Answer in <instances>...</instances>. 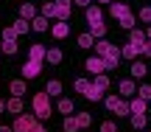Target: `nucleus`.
<instances>
[{
	"label": "nucleus",
	"mask_w": 151,
	"mask_h": 132,
	"mask_svg": "<svg viewBox=\"0 0 151 132\" xmlns=\"http://www.w3.org/2000/svg\"><path fill=\"white\" fill-rule=\"evenodd\" d=\"M95 51H98V56L106 62V67H118V62H120V51L115 48L112 42H106V39H98V42H95Z\"/></svg>",
	"instance_id": "f257e3e1"
},
{
	"label": "nucleus",
	"mask_w": 151,
	"mask_h": 132,
	"mask_svg": "<svg viewBox=\"0 0 151 132\" xmlns=\"http://www.w3.org/2000/svg\"><path fill=\"white\" fill-rule=\"evenodd\" d=\"M50 112H53V107H50V96L45 93H37L34 96V115L37 118H50Z\"/></svg>",
	"instance_id": "f03ea898"
},
{
	"label": "nucleus",
	"mask_w": 151,
	"mask_h": 132,
	"mask_svg": "<svg viewBox=\"0 0 151 132\" xmlns=\"http://www.w3.org/2000/svg\"><path fill=\"white\" fill-rule=\"evenodd\" d=\"M34 127H37V115H17V121H14V132H31Z\"/></svg>",
	"instance_id": "7ed1b4c3"
},
{
	"label": "nucleus",
	"mask_w": 151,
	"mask_h": 132,
	"mask_svg": "<svg viewBox=\"0 0 151 132\" xmlns=\"http://www.w3.org/2000/svg\"><path fill=\"white\" fill-rule=\"evenodd\" d=\"M109 14H112L115 20L120 22L123 17H129V14H132V9H129L126 3H120V0H115V3H109Z\"/></svg>",
	"instance_id": "20e7f679"
},
{
	"label": "nucleus",
	"mask_w": 151,
	"mask_h": 132,
	"mask_svg": "<svg viewBox=\"0 0 151 132\" xmlns=\"http://www.w3.org/2000/svg\"><path fill=\"white\" fill-rule=\"evenodd\" d=\"M20 70H22V76H25V79H37V76H39V70H42V62H37V59H28L25 65L20 67Z\"/></svg>",
	"instance_id": "39448f33"
},
{
	"label": "nucleus",
	"mask_w": 151,
	"mask_h": 132,
	"mask_svg": "<svg viewBox=\"0 0 151 132\" xmlns=\"http://www.w3.org/2000/svg\"><path fill=\"white\" fill-rule=\"evenodd\" d=\"M84 67H87V70L92 73V76H98V73H104V70H106V62H104L101 56H90Z\"/></svg>",
	"instance_id": "423d86ee"
},
{
	"label": "nucleus",
	"mask_w": 151,
	"mask_h": 132,
	"mask_svg": "<svg viewBox=\"0 0 151 132\" xmlns=\"http://www.w3.org/2000/svg\"><path fill=\"white\" fill-rule=\"evenodd\" d=\"M50 34H53L56 39H65L67 34H70V20H59V22H53V28H50Z\"/></svg>",
	"instance_id": "0eeeda50"
},
{
	"label": "nucleus",
	"mask_w": 151,
	"mask_h": 132,
	"mask_svg": "<svg viewBox=\"0 0 151 132\" xmlns=\"http://www.w3.org/2000/svg\"><path fill=\"white\" fill-rule=\"evenodd\" d=\"M129 42L137 45V48H143V45L148 42V37H146V31H140V28H132L129 31Z\"/></svg>",
	"instance_id": "6e6552de"
},
{
	"label": "nucleus",
	"mask_w": 151,
	"mask_h": 132,
	"mask_svg": "<svg viewBox=\"0 0 151 132\" xmlns=\"http://www.w3.org/2000/svg\"><path fill=\"white\" fill-rule=\"evenodd\" d=\"M56 3V17L59 20H70V0H53Z\"/></svg>",
	"instance_id": "1a4fd4ad"
},
{
	"label": "nucleus",
	"mask_w": 151,
	"mask_h": 132,
	"mask_svg": "<svg viewBox=\"0 0 151 132\" xmlns=\"http://www.w3.org/2000/svg\"><path fill=\"white\" fill-rule=\"evenodd\" d=\"M101 17H104L101 6H87V22H90V25H95V22H101Z\"/></svg>",
	"instance_id": "9d476101"
},
{
	"label": "nucleus",
	"mask_w": 151,
	"mask_h": 132,
	"mask_svg": "<svg viewBox=\"0 0 151 132\" xmlns=\"http://www.w3.org/2000/svg\"><path fill=\"white\" fill-rule=\"evenodd\" d=\"M146 73H148V65H146V62L132 59V76H134V79H146Z\"/></svg>",
	"instance_id": "9b49d317"
},
{
	"label": "nucleus",
	"mask_w": 151,
	"mask_h": 132,
	"mask_svg": "<svg viewBox=\"0 0 151 132\" xmlns=\"http://www.w3.org/2000/svg\"><path fill=\"white\" fill-rule=\"evenodd\" d=\"M6 110L14 112V115H20V112H22V96H11V99L6 101Z\"/></svg>",
	"instance_id": "f8f14e48"
},
{
	"label": "nucleus",
	"mask_w": 151,
	"mask_h": 132,
	"mask_svg": "<svg viewBox=\"0 0 151 132\" xmlns=\"http://www.w3.org/2000/svg\"><path fill=\"white\" fill-rule=\"evenodd\" d=\"M134 93H137V84L132 82V79H123V82H120V96L129 99V96H134Z\"/></svg>",
	"instance_id": "ddd939ff"
},
{
	"label": "nucleus",
	"mask_w": 151,
	"mask_h": 132,
	"mask_svg": "<svg viewBox=\"0 0 151 132\" xmlns=\"http://www.w3.org/2000/svg\"><path fill=\"white\" fill-rule=\"evenodd\" d=\"M137 54H143V48H137V45H123V51H120V56L123 59H137Z\"/></svg>",
	"instance_id": "4468645a"
},
{
	"label": "nucleus",
	"mask_w": 151,
	"mask_h": 132,
	"mask_svg": "<svg viewBox=\"0 0 151 132\" xmlns=\"http://www.w3.org/2000/svg\"><path fill=\"white\" fill-rule=\"evenodd\" d=\"M45 54H48V48H45V45H31V51H28V56H31V59H37V62H42L45 59Z\"/></svg>",
	"instance_id": "2eb2a0df"
},
{
	"label": "nucleus",
	"mask_w": 151,
	"mask_h": 132,
	"mask_svg": "<svg viewBox=\"0 0 151 132\" xmlns=\"http://www.w3.org/2000/svg\"><path fill=\"white\" fill-rule=\"evenodd\" d=\"M31 28H34V31H48V17L37 14V17L31 20Z\"/></svg>",
	"instance_id": "dca6fc26"
},
{
	"label": "nucleus",
	"mask_w": 151,
	"mask_h": 132,
	"mask_svg": "<svg viewBox=\"0 0 151 132\" xmlns=\"http://www.w3.org/2000/svg\"><path fill=\"white\" fill-rule=\"evenodd\" d=\"M20 17L22 20H34V17H37V9H34L31 3H22L20 6Z\"/></svg>",
	"instance_id": "f3484780"
},
{
	"label": "nucleus",
	"mask_w": 151,
	"mask_h": 132,
	"mask_svg": "<svg viewBox=\"0 0 151 132\" xmlns=\"http://www.w3.org/2000/svg\"><path fill=\"white\" fill-rule=\"evenodd\" d=\"M9 90H11V96H25V82H22V79H14V82L9 84Z\"/></svg>",
	"instance_id": "a211bd4d"
},
{
	"label": "nucleus",
	"mask_w": 151,
	"mask_h": 132,
	"mask_svg": "<svg viewBox=\"0 0 151 132\" xmlns=\"http://www.w3.org/2000/svg\"><path fill=\"white\" fill-rule=\"evenodd\" d=\"M84 99H90V101H101V99H104V90L95 87V84H90V90L84 93Z\"/></svg>",
	"instance_id": "6ab92c4d"
},
{
	"label": "nucleus",
	"mask_w": 151,
	"mask_h": 132,
	"mask_svg": "<svg viewBox=\"0 0 151 132\" xmlns=\"http://www.w3.org/2000/svg\"><path fill=\"white\" fill-rule=\"evenodd\" d=\"M62 129H65V132H76V129H81V127H78V118H76V115H67V118H65V124H62Z\"/></svg>",
	"instance_id": "aec40b11"
},
{
	"label": "nucleus",
	"mask_w": 151,
	"mask_h": 132,
	"mask_svg": "<svg viewBox=\"0 0 151 132\" xmlns=\"http://www.w3.org/2000/svg\"><path fill=\"white\" fill-rule=\"evenodd\" d=\"M132 127L134 129H146V112H134V115H132Z\"/></svg>",
	"instance_id": "412c9836"
},
{
	"label": "nucleus",
	"mask_w": 151,
	"mask_h": 132,
	"mask_svg": "<svg viewBox=\"0 0 151 132\" xmlns=\"http://www.w3.org/2000/svg\"><path fill=\"white\" fill-rule=\"evenodd\" d=\"M45 59H48L50 65H59V62H62V51L59 48H50L48 54H45Z\"/></svg>",
	"instance_id": "4be33fe9"
},
{
	"label": "nucleus",
	"mask_w": 151,
	"mask_h": 132,
	"mask_svg": "<svg viewBox=\"0 0 151 132\" xmlns=\"http://www.w3.org/2000/svg\"><path fill=\"white\" fill-rule=\"evenodd\" d=\"M42 17H48V20H50V17H56V3H53V0H45V6H42Z\"/></svg>",
	"instance_id": "5701e85b"
},
{
	"label": "nucleus",
	"mask_w": 151,
	"mask_h": 132,
	"mask_svg": "<svg viewBox=\"0 0 151 132\" xmlns=\"http://www.w3.org/2000/svg\"><path fill=\"white\" fill-rule=\"evenodd\" d=\"M90 28H92V37H95V39L106 37V25H104V22H95V25H90Z\"/></svg>",
	"instance_id": "b1692460"
},
{
	"label": "nucleus",
	"mask_w": 151,
	"mask_h": 132,
	"mask_svg": "<svg viewBox=\"0 0 151 132\" xmlns=\"http://www.w3.org/2000/svg\"><path fill=\"white\" fill-rule=\"evenodd\" d=\"M11 28H14L17 34H25L28 28H31V20H22V17H20V20H17V22H14V25H11Z\"/></svg>",
	"instance_id": "393cba45"
},
{
	"label": "nucleus",
	"mask_w": 151,
	"mask_h": 132,
	"mask_svg": "<svg viewBox=\"0 0 151 132\" xmlns=\"http://www.w3.org/2000/svg\"><path fill=\"white\" fill-rule=\"evenodd\" d=\"M17 37H20V34H17L11 25H9V28H3V42H17Z\"/></svg>",
	"instance_id": "a878e982"
},
{
	"label": "nucleus",
	"mask_w": 151,
	"mask_h": 132,
	"mask_svg": "<svg viewBox=\"0 0 151 132\" xmlns=\"http://www.w3.org/2000/svg\"><path fill=\"white\" fill-rule=\"evenodd\" d=\"M129 107H132V112H146V99H140V96H137Z\"/></svg>",
	"instance_id": "bb28decb"
},
{
	"label": "nucleus",
	"mask_w": 151,
	"mask_h": 132,
	"mask_svg": "<svg viewBox=\"0 0 151 132\" xmlns=\"http://www.w3.org/2000/svg\"><path fill=\"white\" fill-rule=\"evenodd\" d=\"M45 93H48V96H59V93H62V82H48Z\"/></svg>",
	"instance_id": "cd10ccee"
},
{
	"label": "nucleus",
	"mask_w": 151,
	"mask_h": 132,
	"mask_svg": "<svg viewBox=\"0 0 151 132\" xmlns=\"http://www.w3.org/2000/svg\"><path fill=\"white\" fill-rule=\"evenodd\" d=\"M92 45H95L92 42V34H81L78 37V48H92Z\"/></svg>",
	"instance_id": "c85d7f7f"
},
{
	"label": "nucleus",
	"mask_w": 151,
	"mask_h": 132,
	"mask_svg": "<svg viewBox=\"0 0 151 132\" xmlns=\"http://www.w3.org/2000/svg\"><path fill=\"white\" fill-rule=\"evenodd\" d=\"M76 118H78V127H81V129H84V127H90V124H92V115H90V112H78Z\"/></svg>",
	"instance_id": "c756f323"
},
{
	"label": "nucleus",
	"mask_w": 151,
	"mask_h": 132,
	"mask_svg": "<svg viewBox=\"0 0 151 132\" xmlns=\"http://www.w3.org/2000/svg\"><path fill=\"white\" fill-rule=\"evenodd\" d=\"M137 96L146 99V101H151V84H140V87H137Z\"/></svg>",
	"instance_id": "7c9ffc66"
},
{
	"label": "nucleus",
	"mask_w": 151,
	"mask_h": 132,
	"mask_svg": "<svg viewBox=\"0 0 151 132\" xmlns=\"http://www.w3.org/2000/svg\"><path fill=\"white\" fill-rule=\"evenodd\" d=\"M92 84H95V87H101V90H106V87H109V79L104 76V73H98V76H95V82H92Z\"/></svg>",
	"instance_id": "2f4dec72"
},
{
	"label": "nucleus",
	"mask_w": 151,
	"mask_h": 132,
	"mask_svg": "<svg viewBox=\"0 0 151 132\" xmlns=\"http://www.w3.org/2000/svg\"><path fill=\"white\" fill-rule=\"evenodd\" d=\"M120 28H126V31H132V28H134V14L123 17V20H120Z\"/></svg>",
	"instance_id": "473e14b6"
},
{
	"label": "nucleus",
	"mask_w": 151,
	"mask_h": 132,
	"mask_svg": "<svg viewBox=\"0 0 151 132\" xmlns=\"http://www.w3.org/2000/svg\"><path fill=\"white\" fill-rule=\"evenodd\" d=\"M90 84H92V82H87V79H78V82H76V90H78V93L84 96L87 90H90Z\"/></svg>",
	"instance_id": "72a5a7b5"
},
{
	"label": "nucleus",
	"mask_w": 151,
	"mask_h": 132,
	"mask_svg": "<svg viewBox=\"0 0 151 132\" xmlns=\"http://www.w3.org/2000/svg\"><path fill=\"white\" fill-rule=\"evenodd\" d=\"M59 110L70 115V112H73V101H70V99H62V101H59Z\"/></svg>",
	"instance_id": "f704fd0d"
},
{
	"label": "nucleus",
	"mask_w": 151,
	"mask_h": 132,
	"mask_svg": "<svg viewBox=\"0 0 151 132\" xmlns=\"http://www.w3.org/2000/svg\"><path fill=\"white\" fill-rule=\"evenodd\" d=\"M3 54L14 56V54H17V42H3Z\"/></svg>",
	"instance_id": "c9c22d12"
},
{
	"label": "nucleus",
	"mask_w": 151,
	"mask_h": 132,
	"mask_svg": "<svg viewBox=\"0 0 151 132\" xmlns=\"http://www.w3.org/2000/svg\"><path fill=\"white\" fill-rule=\"evenodd\" d=\"M140 20L143 22H151V6H143V9H140Z\"/></svg>",
	"instance_id": "e433bc0d"
},
{
	"label": "nucleus",
	"mask_w": 151,
	"mask_h": 132,
	"mask_svg": "<svg viewBox=\"0 0 151 132\" xmlns=\"http://www.w3.org/2000/svg\"><path fill=\"white\" fill-rule=\"evenodd\" d=\"M101 132H118V129H115L112 121H104V124H101Z\"/></svg>",
	"instance_id": "4c0bfd02"
},
{
	"label": "nucleus",
	"mask_w": 151,
	"mask_h": 132,
	"mask_svg": "<svg viewBox=\"0 0 151 132\" xmlns=\"http://www.w3.org/2000/svg\"><path fill=\"white\" fill-rule=\"evenodd\" d=\"M143 54H146V56H151V39H148L146 45H143Z\"/></svg>",
	"instance_id": "58836bf2"
},
{
	"label": "nucleus",
	"mask_w": 151,
	"mask_h": 132,
	"mask_svg": "<svg viewBox=\"0 0 151 132\" xmlns=\"http://www.w3.org/2000/svg\"><path fill=\"white\" fill-rule=\"evenodd\" d=\"M76 6H84V9H87V6H90V0H76Z\"/></svg>",
	"instance_id": "ea45409f"
},
{
	"label": "nucleus",
	"mask_w": 151,
	"mask_h": 132,
	"mask_svg": "<svg viewBox=\"0 0 151 132\" xmlns=\"http://www.w3.org/2000/svg\"><path fill=\"white\" fill-rule=\"evenodd\" d=\"M31 132H48V129H45V127H39V124H37V127H34Z\"/></svg>",
	"instance_id": "a19ab883"
},
{
	"label": "nucleus",
	"mask_w": 151,
	"mask_h": 132,
	"mask_svg": "<svg viewBox=\"0 0 151 132\" xmlns=\"http://www.w3.org/2000/svg\"><path fill=\"white\" fill-rule=\"evenodd\" d=\"M0 132H14V127H0Z\"/></svg>",
	"instance_id": "79ce46f5"
},
{
	"label": "nucleus",
	"mask_w": 151,
	"mask_h": 132,
	"mask_svg": "<svg viewBox=\"0 0 151 132\" xmlns=\"http://www.w3.org/2000/svg\"><path fill=\"white\" fill-rule=\"evenodd\" d=\"M3 110H6V101H3V99H0V112H3Z\"/></svg>",
	"instance_id": "37998d69"
},
{
	"label": "nucleus",
	"mask_w": 151,
	"mask_h": 132,
	"mask_svg": "<svg viewBox=\"0 0 151 132\" xmlns=\"http://www.w3.org/2000/svg\"><path fill=\"white\" fill-rule=\"evenodd\" d=\"M146 37H148V39H151V25H148V28H146Z\"/></svg>",
	"instance_id": "c03bdc74"
},
{
	"label": "nucleus",
	"mask_w": 151,
	"mask_h": 132,
	"mask_svg": "<svg viewBox=\"0 0 151 132\" xmlns=\"http://www.w3.org/2000/svg\"><path fill=\"white\" fill-rule=\"evenodd\" d=\"M98 3H115V0H98Z\"/></svg>",
	"instance_id": "a18cd8bd"
},
{
	"label": "nucleus",
	"mask_w": 151,
	"mask_h": 132,
	"mask_svg": "<svg viewBox=\"0 0 151 132\" xmlns=\"http://www.w3.org/2000/svg\"><path fill=\"white\" fill-rule=\"evenodd\" d=\"M0 51H3V42H0Z\"/></svg>",
	"instance_id": "49530a36"
},
{
	"label": "nucleus",
	"mask_w": 151,
	"mask_h": 132,
	"mask_svg": "<svg viewBox=\"0 0 151 132\" xmlns=\"http://www.w3.org/2000/svg\"><path fill=\"white\" fill-rule=\"evenodd\" d=\"M143 132H148V129H143Z\"/></svg>",
	"instance_id": "de8ad7c7"
}]
</instances>
